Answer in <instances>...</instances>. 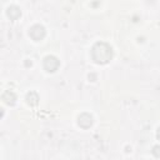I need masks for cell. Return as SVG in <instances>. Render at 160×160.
<instances>
[{"label": "cell", "instance_id": "6da1fadb", "mask_svg": "<svg viewBox=\"0 0 160 160\" xmlns=\"http://www.w3.org/2000/svg\"><path fill=\"white\" fill-rule=\"evenodd\" d=\"M114 56L112 48L104 41H98L91 48V59L96 64H108Z\"/></svg>", "mask_w": 160, "mask_h": 160}, {"label": "cell", "instance_id": "7a4b0ae2", "mask_svg": "<svg viewBox=\"0 0 160 160\" xmlns=\"http://www.w3.org/2000/svg\"><path fill=\"white\" fill-rule=\"evenodd\" d=\"M42 66L48 72H55L60 66V60L54 55H48L44 58Z\"/></svg>", "mask_w": 160, "mask_h": 160}, {"label": "cell", "instance_id": "3957f363", "mask_svg": "<svg viewBox=\"0 0 160 160\" xmlns=\"http://www.w3.org/2000/svg\"><path fill=\"white\" fill-rule=\"evenodd\" d=\"M29 35H30V38H31L32 40H35V41H40V40H42V39L45 38L46 31H45V28H44L42 25L36 24V25H32V26L30 28V30H29Z\"/></svg>", "mask_w": 160, "mask_h": 160}, {"label": "cell", "instance_id": "277c9868", "mask_svg": "<svg viewBox=\"0 0 160 160\" xmlns=\"http://www.w3.org/2000/svg\"><path fill=\"white\" fill-rule=\"evenodd\" d=\"M94 122V118L89 112H81L78 116V125L82 129H89Z\"/></svg>", "mask_w": 160, "mask_h": 160}, {"label": "cell", "instance_id": "5b68a950", "mask_svg": "<svg viewBox=\"0 0 160 160\" xmlns=\"http://www.w3.org/2000/svg\"><path fill=\"white\" fill-rule=\"evenodd\" d=\"M6 15H8V18L10 19V20H18L20 16H21V10H20V8L19 6H16V5H10L8 9H6Z\"/></svg>", "mask_w": 160, "mask_h": 160}, {"label": "cell", "instance_id": "8992f818", "mask_svg": "<svg viewBox=\"0 0 160 160\" xmlns=\"http://www.w3.org/2000/svg\"><path fill=\"white\" fill-rule=\"evenodd\" d=\"M1 100H2L6 105H14L15 101H16V95H15L14 91H11V90H6V91L2 92V95H1Z\"/></svg>", "mask_w": 160, "mask_h": 160}, {"label": "cell", "instance_id": "52a82bcc", "mask_svg": "<svg viewBox=\"0 0 160 160\" xmlns=\"http://www.w3.org/2000/svg\"><path fill=\"white\" fill-rule=\"evenodd\" d=\"M25 100L28 102V105L30 106H36L39 104V95L36 91H29L25 96Z\"/></svg>", "mask_w": 160, "mask_h": 160}, {"label": "cell", "instance_id": "ba28073f", "mask_svg": "<svg viewBox=\"0 0 160 160\" xmlns=\"http://www.w3.org/2000/svg\"><path fill=\"white\" fill-rule=\"evenodd\" d=\"M151 152H152V155H154V156L160 158V145H155V146H152Z\"/></svg>", "mask_w": 160, "mask_h": 160}, {"label": "cell", "instance_id": "9c48e42d", "mask_svg": "<svg viewBox=\"0 0 160 160\" xmlns=\"http://www.w3.org/2000/svg\"><path fill=\"white\" fill-rule=\"evenodd\" d=\"M89 79H91V81H95L96 75H95V74H90V75H89Z\"/></svg>", "mask_w": 160, "mask_h": 160}, {"label": "cell", "instance_id": "30bf717a", "mask_svg": "<svg viewBox=\"0 0 160 160\" xmlns=\"http://www.w3.org/2000/svg\"><path fill=\"white\" fill-rule=\"evenodd\" d=\"M156 138H158V140H160V128L156 130Z\"/></svg>", "mask_w": 160, "mask_h": 160}, {"label": "cell", "instance_id": "8fae6325", "mask_svg": "<svg viewBox=\"0 0 160 160\" xmlns=\"http://www.w3.org/2000/svg\"><path fill=\"white\" fill-rule=\"evenodd\" d=\"M25 65H26V66H31V61H26Z\"/></svg>", "mask_w": 160, "mask_h": 160}]
</instances>
